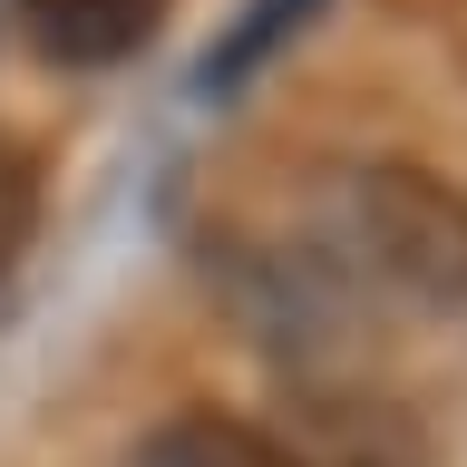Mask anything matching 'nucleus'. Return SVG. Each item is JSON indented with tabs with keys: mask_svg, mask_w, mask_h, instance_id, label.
<instances>
[{
	"mask_svg": "<svg viewBox=\"0 0 467 467\" xmlns=\"http://www.w3.org/2000/svg\"><path fill=\"white\" fill-rule=\"evenodd\" d=\"M341 224H350V254L370 263L389 292L429 302V312L467 302V195L448 175L379 156V166L350 175V214Z\"/></svg>",
	"mask_w": 467,
	"mask_h": 467,
	"instance_id": "obj_1",
	"label": "nucleus"
},
{
	"mask_svg": "<svg viewBox=\"0 0 467 467\" xmlns=\"http://www.w3.org/2000/svg\"><path fill=\"white\" fill-rule=\"evenodd\" d=\"M58 68H127L166 29V0H10Z\"/></svg>",
	"mask_w": 467,
	"mask_h": 467,
	"instance_id": "obj_2",
	"label": "nucleus"
},
{
	"mask_svg": "<svg viewBox=\"0 0 467 467\" xmlns=\"http://www.w3.org/2000/svg\"><path fill=\"white\" fill-rule=\"evenodd\" d=\"M137 467H312V458H292L273 429L234 419V409H175L137 438Z\"/></svg>",
	"mask_w": 467,
	"mask_h": 467,
	"instance_id": "obj_3",
	"label": "nucleus"
},
{
	"mask_svg": "<svg viewBox=\"0 0 467 467\" xmlns=\"http://www.w3.org/2000/svg\"><path fill=\"white\" fill-rule=\"evenodd\" d=\"M321 20V0H244L234 10V29L204 49V68H195V98H234V88H254L273 58L302 39V29Z\"/></svg>",
	"mask_w": 467,
	"mask_h": 467,
	"instance_id": "obj_4",
	"label": "nucleus"
},
{
	"mask_svg": "<svg viewBox=\"0 0 467 467\" xmlns=\"http://www.w3.org/2000/svg\"><path fill=\"white\" fill-rule=\"evenodd\" d=\"M39 156H29V137H10L0 127V273L29 254V234H39Z\"/></svg>",
	"mask_w": 467,
	"mask_h": 467,
	"instance_id": "obj_5",
	"label": "nucleus"
}]
</instances>
